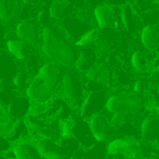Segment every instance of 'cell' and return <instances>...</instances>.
<instances>
[{
    "mask_svg": "<svg viewBox=\"0 0 159 159\" xmlns=\"http://www.w3.org/2000/svg\"><path fill=\"white\" fill-rule=\"evenodd\" d=\"M7 45V50L10 55H13L14 57L17 59H24L25 55H27V45L24 41H21L20 38H16V39H7L6 42Z\"/></svg>",
    "mask_w": 159,
    "mask_h": 159,
    "instance_id": "25",
    "label": "cell"
},
{
    "mask_svg": "<svg viewBox=\"0 0 159 159\" xmlns=\"http://www.w3.org/2000/svg\"><path fill=\"white\" fill-rule=\"evenodd\" d=\"M22 7V0H0V20L6 22L16 21L20 18Z\"/></svg>",
    "mask_w": 159,
    "mask_h": 159,
    "instance_id": "18",
    "label": "cell"
},
{
    "mask_svg": "<svg viewBox=\"0 0 159 159\" xmlns=\"http://www.w3.org/2000/svg\"><path fill=\"white\" fill-rule=\"evenodd\" d=\"M22 2H24V4H36L39 0H22Z\"/></svg>",
    "mask_w": 159,
    "mask_h": 159,
    "instance_id": "41",
    "label": "cell"
},
{
    "mask_svg": "<svg viewBox=\"0 0 159 159\" xmlns=\"http://www.w3.org/2000/svg\"><path fill=\"white\" fill-rule=\"evenodd\" d=\"M145 110L148 112H159V89H151L145 93Z\"/></svg>",
    "mask_w": 159,
    "mask_h": 159,
    "instance_id": "29",
    "label": "cell"
},
{
    "mask_svg": "<svg viewBox=\"0 0 159 159\" xmlns=\"http://www.w3.org/2000/svg\"><path fill=\"white\" fill-rule=\"evenodd\" d=\"M24 61H25V69H27L28 73H32V74H38L39 71V59L36 57V55L34 52H30L28 50L27 55L24 57Z\"/></svg>",
    "mask_w": 159,
    "mask_h": 159,
    "instance_id": "30",
    "label": "cell"
},
{
    "mask_svg": "<svg viewBox=\"0 0 159 159\" xmlns=\"http://www.w3.org/2000/svg\"><path fill=\"white\" fill-rule=\"evenodd\" d=\"M71 159H77V158H71Z\"/></svg>",
    "mask_w": 159,
    "mask_h": 159,
    "instance_id": "43",
    "label": "cell"
},
{
    "mask_svg": "<svg viewBox=\"0 0 159 159\" xmlns=\"http://www.w3.org/2000/svg\"><path fill=\"white\" fill-rule=\"evenodd\" d=\"M98 60V55L93 49H91V46L81 48V50L78 52V57L75 61V67L78 71L87 73L91 67H93Z\"/></svg>",
    "mask_w": 159,
    "mask_h": 159,
    "instance_id": "19",
    "label": "cell"
},
{
    "mask_svg": "<svg viewBox=\"0 0 159 159\" xmlns=\"http://www.w3.org/2000/svg\"><path fill=\"white\" fill-rule=\"evenodd\" d=\"M14 120L16 119L10 115L8 107L4 106L3 103H0V129H8L14 123Z\"/></svg>",
    "mask_w": 159,
    "mask_h": 159,
    "instance_id": "33",
    "label": "cell"
},
{
    "mask_svg": "<svg viewBox=\"0 0 159 159\" xmlns=\"http://www.w3.org/2000/svg\"><path fill=\"white\" fill-rule=\"evenodd\" d=\"M67 2H69L70 4H73L74 7H78V8L84 7V4H85V0H67Z\"/></svg>",
    "mask_w": 159,
    "mask_h": 159,
    "instance_id": "40",
    "label": "cell"
},
{
    "mask_svg": "<svg viewBox=\"0 0 159 159\" xmlns=\"http://www.w3.org/2000/svg\"><path fill=\"white\" fill-rule=\"evenodd\" d=\"M36 148L41 152L43 159H66L63 149H61L60 144L55 143V141L49 140L46 137H41L36 143Z\"/></svg>",
    "mask_w": 159,
    "mask_h": 159,
    "instance_id": "16",
    "label": "cell"
},
{
    "mask_svg": "<svg viewBox=\"0 0 159 159\" xmlns=\"http://www.w3.org/2000/svg\"><path fill=\"white\" fill-rule=\"evenodd\" d=\"M109 64L113 67H120L121 63H120V57H119V55L116 52H112L109 55Z\"/></svg>",
    "mask_w": 159,
    "mask_h": 159,
    "instance_id": "36",
    "label": "cell"
},
{
    "mask_svg": "<svg viewBox=\"0 0 159 159\" xmlns=\"http://www.w3.org/2000/svg\"><path fill=\"white\" fill-rule=\"evenodd\" d=\"M0 28H2V27H0Z\"/></svg>",
    "mask_w": 159,
    "mask_h": 159,
    "instance_id": "45",
    "label": "cell"
},
{
    "mask_svg": "<svg viewBox=\"0 0 159 159\" xmlns=\"http://www.w3.org/2000/svg\"><path fill=\"white\" fill-rule=\"evenodd\" d=\"M42 52L50 60L63 67L75 66L78 57V50L71 42L50 24L43 25L42 28Z\"/></svg>",
    "mask_w": 159,
    "mask_h": 159,
    "instance_id": "1",
    "label": "cell"
},
{
    "mask_svg": "<svg viewBox=\"0 0 159 159\" xmlns=\"http://www.w3.org/2000/svg\"><path fill=\"white\" fill-rule=\"evenodd\" d=\"M61 91L66 95V98H69L73 102H78L84 99V84L81 82V80L75 73H66L61 77Z\"/></svg>",
    "mask_w": 159,
    "mask_h": 159,
    "instance_id": "5",
    "label": "cell"
},
{
    "mask_svg": "<svg viewBox=\"0 0 159 159\" xmlns=\"http://www.w3.org/2000/svg\"><path fill=\"white\" fill-rule=\"evenodd\" d=\"M28 130L30 127L27 126L25 120H21V119H16L14 123L10 126V130H8V140L10 141H17L24 138L25 135L28 134Z\"/></svg>",
    "mask_w": 159,
    "mask_h": 159,
    "instance_id": "24",
    "label": "cell"
},
{
    "mask_svg": "<svg viewBox=\"0 0 159 159\" xmlns=\"http://www.w3.org/2000/svg\"><path fill=\"white\" fill-rule=\"evenodd\" d=\"M10 143L11 141L6 137H2L0 135V152H7L10 151Z\"/></svg>",
    "mask_w": 159,
    "mask_h": 159,
    "instance_id": "37",
    "label": "cell"
},
{
    "mask_svg": "<svg viewBox=\"0 0 159 159\" xmlns=\"http://www.w3.org/2000/svg\"><path fill=\"white\" fill-rule=\"evenodd\" d=\"M85 3H87L88 6L96 7V6H99V4H103V3H106V0H85Z\"/></svg>",
    "mask_w": 159,
    "mask_h": 159,
    "instance_id": "39",
    "label": "cell"
},
{
    "mask_svg": "<svg viewBox=\"0 0 159 159\" xmlns=\"http://www.w3.org/2000/svg\"><path fill=\"white\" fill-rule=\"evenodd\" d=\"M88 123H89L91 131H92L93 137L96 141H103L107 143L112 134L115 133L113 127L110 126L109 117H106V115H103L102 112L95 113L91 117H88Z\"/></svg>",
    "mask_w": 159,
    "mask_h": 159,
    "instance_id": "4",
    "label": "cell"
},
{
    "mask_svg": "<svg viewBox=\"0 0 159 159\" xmlns=\"http://www.w3.org/2000/svg\"><path fill=\"white\" fill-rule=\"evenodd\" d=\"M158 25H159V22H158Z\"/></svg>",
    "mask_w": 159,
    "mask_h": 159,
    "instance_id": "44",
    "label": "cell"
},
{
    "mask_svg": "<svg viewBox=\"0 0 159 159\" xmlns=\"http://www.w3.org/2000/svg\"><path fill=\"white\" fill-rule=\"evenodd\" d=\"M73 137L81 144V147L88 148V147L93 145L96 143L95 137H93L92 131H91L89 123L85 120L84 117H81L78 121H75L73 124Z\"/></svg>",
    "mask_w": 159,
    "mask_h": 159,
    "instance_id": "15",
    "label": "cell"
},
{
    "mask_svg": "<svg viewBox=\"0 0 159 159\" xmlns=\"http://www.w3.org/2000/svg\"><path fill=\"white\" fill-rule=\"evenodd\" d=\"M63 28L66 30L67 35H69L70 38L77 41L80 36H82L92 27H91L88 20L82 18V17H80V16H73V14H70L69 17L63 18Z\"/></svg>",
    "mask_w": 159,
    "mask_h": 159,
    "instance_id": "10",
    "label": "cell"
},
{
    "mask_svg": "<svg viewBox=\"0 0 159 159\" xmlns=\"http://www.w3.org/2000/svg\"><path fill=\"white\" fill-rule=\"evenodd\" d=\"M85 77L101 82V84H103L106 87V85L113 84V81H115V73L112 71V69H110V66L107 63H103V61L99 63V61H96L95 66L91 67L85 73Z\"/></svg>",
    "mask_w": 159,
    "mask_h": 159,
    "instance_id": "13",
    "label": "cell"
},
{
    "mask_svg": "<svg viewBox=\"0 0 159 159\" xmlns=\"http://www.w3.org/2000/svg\"><path fill=\"white\" fill-rule=\"evenodd\" d=\"M98 39H99V31L95 30V28H91L89 31H87L84 35L80 36L77 41H75V45H77L78 48L92 46V45L95 43Z\"/></svg>",
    "mask_w": 159,
    "mask_h": 159,
    "instance_id": "28",
    "label": "cell"
},
{
    "mask_svg": "<svg viewBox=\"0 0 159 159\" xmlns=\"http://www.w3.org/2000/svg\"><path fill=\"white\" fill-rule=\"evenodd\" d=\"M129 120V115L123 112H116V113H112V117H109V121H110V126L113 127V130H117L123 126L126 121Z\"/></svg>",
    "mask_w": 159,
    "mask_h": 159,
    "instance_id": "34",
    "label": "cell"
},
{
    "mask_svg": "<svg viewBox=\"0 0 159 159\" xmlns=\"http://www.w3.org/2000/svg\"><path fill=\"white\" fill-rule=\"evenodd\" d=\"M52 93L53 91L48 87V84L38 74L27 87V96L35 103H46L48 101H50Z\"/></svg>",
    "mask_w": 159,
    "mask_h": 159,
    "instance_id": "8",
    "label": "cell"
},
{
    "mask_svg": "<svg viewBox=\"0 0 159 159\" xmlns=\"http://www.w3.org/2000/svg\"><path fill=\"white\" fill-rule=\"evenodd\" d=\"M17 159H43L41 152L38 151L35 145L30 143H20L14 147Z\"/></svg>",
    "mask_w": 159,
    "mask_h": 159,
    "instance_id": "22",
    "label": "cell"
},
{
    "mask_svg": "<svg viewBox=\"0 0 159 159\" xmlns=\"http://www.w3.org/2000/svg\"><path fill=\"white\" fill-rule=\"evenodd\" d=\"M16 71V64L13 63L11 59H6L4 55H2L0 59V82L7 81L8 78H11V74Z\"/></svg>",
    "mask_w": 159,
    "mask_h": 159,
    "instance_id": "27",
    "label": "cell"
},
{
    "mask_svg": "<svg viewBox=\"0 0 159 159\" xmlns=\"http://www.w3.org/2000/svg\"><path fill=\"white\" fill-rule=\"evenodd\" d=\"M38 75L46 82L50 89L55 91L56 88H57V85L61 82L63 73H61V69L55 61H49V63H45L43 66H41V69H39V71H38Z\"/></svg>",
    "mask_w": 159,
    "mask_h": 159,
    "instance_id": "14",
    "label": "cell"
},
{
    "mask_svg": "<svg viewBox=\"0 0 159 159\" xmlns=\"http://www.w3.org/2000/svg\"><path fill=\"white\" fill-rule=\"evenodd\" d=\"M109 152H107V144L103 141H96L93 145L85 148L84 159H107Z\"/></svg>",
    "mask_w": 159,
    "mask_h": 159,
    "instance_id": "23",
    "label": "cell"
},
{
    "mask_svg": "<svg viewBox=\"0 0 159 159\" xmlns=\"http://www.w3.org/2000/svg\"><path fill=\"white\" fill-rule=\"evenodd\" d=\"M120 18L123 28L130 34H135L137 31H141V28L144 27L140 13L130 3H126L120 7Z\"/></svg>",
    "mask_w": 159,
    "mask_h": 159,
    "instance_id": "9",
    "label": "cell"
},
{
    "mask_svg": "<svg viewBox=\"0 0 159 159\" xmlns=\"http://www.w3.org/2000/svg\"><path fill=\"white\" fill-rule=\"evenodd\" d=\"M0 159H11V158H8V157H6V155H0Z\"/></svg>",
    "mask_w": 159,
    "mask_h": 159,
    "instance_id": "42",
    "label": "cell"
},
{
    "mask_svg": "<svg viewBox=\"0 0 159 159\" xmlns=\"http://www.w3.org/2000/svg\"><path fill=\"white\" fill-rule=\"evenodd\" d=\"M158 53L155 50H135L131 55V66L140 74L148 73L149 70H154V60Z\"/></svg>",
    "mask_w": 159,
    "mask_h": 159,
    "instance_id": "11",
    "label": "cell"
},
{
    "mask_svg": "<svg viewBox=\"0 0 159 159\" xmlns=\"http://www.w3.org/2000/svg\"><path fill=\"white\" fill-rule=\"evenodd\" d=\"M93 20L99 30H110L123 25L120 18V7L112 6L107 2L93 7Z\"/></svg>",
    "mask_w": 159,
    "mask_h": 159,
    "instance_id": "3",
    "label": "cell"
},
{
    "mask_svg": "<svg viewBox=\"0 0 159 159\" xmlns=\"http://www.w3.org/2000/svg\"><path fill=\"white\" fill-rule=\"evenodd\" d=\"M105 110L109 113L123 112L129 116H138L145 112V98L134 91H120L107 96Z\"/></svg>",
    "mask_w": 159,
    "mask_h": 159,
    "instance_id": "2",
    "label": "cell"
},
{
    "mask_svg": "<svg viewBox=\"0 0 159 159\" xmlns=\"http://www.w3.org/2000/svg\"><path fill=\"white\" fill-rule=\"evenodd\" d=\"M59 144H60V147H61V149H63L66 158L73 157V155L75 154V151L81 147V144H80L73 135H70V137H61V140L59 141Z\"/></svg>",
    "mask_w": 159,
    "mask_h": 159,
    "instance_id": "26",
    "label": "cell"
},
{
    "mask_svg": "<svg viewBox=\"0 0 159 159\" xmlns=\"http://www.w3.org/2000/svg\"><path fill=\"white\" fill-rule=\"evenodd\" d=\"M140 42L145 50L159 49V25L147 24L140 31Z\"/></svg>",
    "mask_w": 159,
    "mask_h": 159,
    "instance_id": "17",
    "label": "cell"
},
{
    "mask_svg": "<svg viewBox=\"0 0 159 159\" xmlns=\"http://www.w3.org/2000/svg\"><path fill=\"white\" fill-rule=\"evenodd\" d=\"M13 82L16 85V88L18 89H24L30 85V74H28L27 69L25 70H18V71L14 74L13 77Z\"/></svg>",
    "mask_w": 159,
    "mask_h": 159,
    "instance_id": "31",
    "label": "cell"
},
{
    "mask_svg": "<svg viewBox=\"0 0 159 159\" xmlns=\"http://www.w3.org/2000/svg\"><path fill=\"white\" fill-rule=\"evenodd\" d=\"M7 107H8L10 115L14 119L27 117L31 110V99L28 96H16V99Z\"/></svg>",
    "mask_w": 159,
    "mask_h": 159,
    "instance_id": "20",
    "label": "cell"
},
{
    "mask_svg": "<svg viewBox=\"0 0 159 159\" xmlns=\"http://www.w3.org/2000/svg\"><path fill=\"white\" fill-rule=\"evenodd\" d=\"M73 10H74V6L70 4L67 0H53L52 4L49 6L50 16L57 20H63L69 17L70 14H73Z\"/></svg>",
    "mask_w": 159,
    "mask_h": 159,
    "instance_id": "21",
    "label": "cell"
},
{
    "mask_svg": "<svg viewBox=\"0 0 159 159\" xmlns=\"http://www.w3.org/2000/svg\"><path fill=\"white\" fill-rule=\"evenodd\" d=\"M141 20H143V24H158L159 22V8H149L145 10L143 13H140Z\"/></svg>",
    "mask_w": 159,
    "mask_h": 159,
    "instance_id": "32",
    "label": "cell"
},
{
    "mask_svg": "<svg viewBox=\"0 0 159 159\" xmlns=\"http://www.w3.org/2000/svg\"><path fill=\"white\" fill-rule=\"evenodd\" d=\"M106 2L112 6H116V7H121L126 3H130V0H106Z\"/></svg>",
    "mask_w": 159,
    "mask_h": 159,
    "instance_id": "38",
    "label": "cell"
},
{
    "mask_svg": "<svg viewBox=\"0 0 159 159\" xmlns=\"http://www.w3.org/2000/svg\"><path fill=\"white\" fill-rule=\"evenodd\" d=\"M140 137L144 143H159V112H149L140 124Z\"/></svg>",
    "mask_w": 159,
    "mask_h": 159,
    "instance_id": "7",
    "label": "cell"
},
{
    "mask_svg": "<svg viewBox=\"0 0 159 159\" xmlns=\"http://www.w3.org/2000/svg\"><path fill=\"white\" fill-rule=\"evenodd\" d=\"M107 95L105 89L89 92L87 96H84L81 103V117L88 119L95 113H99L102 109H105Z\"/></svg>",
    "mask_w": 159,
    "mask_h": 159,
    "instance_id": "6",
    "label": "cell"
},
{
    "mask_svg": "<svg viewBox=\"0 0 159 159\" xmlns=\"http://www.w3.org/2000/svg\"><path fill=\"white\" fill-rule=\"evenodd\" d=\"M16 96H17L16 91L10 89V88H4V89L0 91V103H3L4 106H8L16 99Z\"/></svg>",
    "mask_w": 159,
    "mask_h": 159,
    "instance_id": "35",
    "label": "cell"
},
{
    "mask_svg": "<svg viewBox=\"0 0 159 159\" xmlns=\"http://www.w3.org/2000/svg\"><path fill=\"white\" fill-rule=\"evenodd\" d=\"M16 35L28 45H36L39 42V28L32 20H22L16 27Z\"/></svg>",
    "mask_w": 159,
    "mask_h": 159,
    "instance_id": "12",
    "label": "cell"
}]
</instances>
